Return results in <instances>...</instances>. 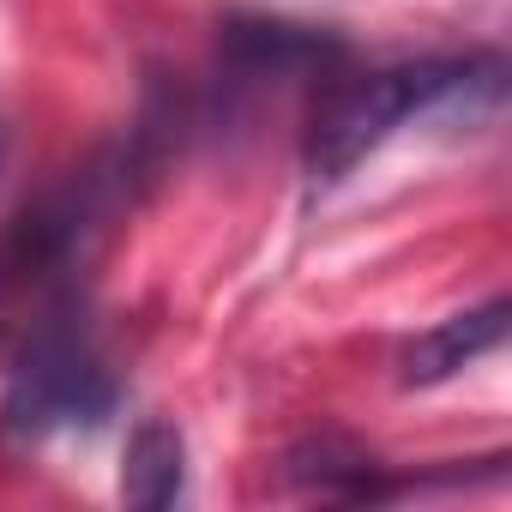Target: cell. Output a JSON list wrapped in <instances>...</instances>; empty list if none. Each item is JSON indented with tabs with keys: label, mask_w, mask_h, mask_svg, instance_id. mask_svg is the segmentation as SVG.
<instances>
[{
	"label": "cell",
	"mask_w": 512,
	"mask_h": 512,
	"mask_svg": "<svg viewBox=\"0 0 512 512\" xmlns=\"http://www.w3.org/2000/svg\"><path fill=\"white\" fill-rule=\"evenodd\" d=\"M500 73L506 67L494 55H470V61H404V67L344 79V85L326 91V103L308 127V169L320 181H344L410 115L440 109V103H464L470 91L500 97Z\"/></svg>",
	"instance_id": "6da1fadb"
},
{
	"label": "cell",
	"mask_w": 512,
	"mask_h": 512,
	"mask_svg": "<svg viewBox=\"0 0 512 512\" xmlns=\"http://www.w3.org/2000/svg\"><path fill=\"white\" fill-rule=\"evenodd\" d=\"M115 410V380L97 362L85 326L61 308L37 326V338L25 344L7 398H0V434L37 446L55 428H97Z\"/></svg>",
	"instance_id": "7a4b0ae2"
},
{
	"label": "cell",
	"mask_w": 512,
	"mask_h": 512,
	"mask_svg": "<svg viewBox=\"0 0 512 512\" xmlns=\"http://www.w3.org/2000/svg\"><path fill=\"white\" fill-rule=\"evenodd\" d=\"M338 61H344V49L332 37L308 31V25H278V19H235V25H223V43H217V73L235 91L290 85V79L326 73Z\"/></svg>",
	"instance_id": "3957f363"
},
{
	"label": "cell",
	"mask_w": 512,
	"mask_h": 512,
	"mask_svg": "<svg viewBox=\"0 0 512 512\" xmlns=\"http://www.w3.org/2000/svg\"><path fill=\"white\" fill-rule=\"evenodd\" d=\"M506 320H512L506 296H494V302H482V308H470V314L440 320L434 332H422V338L404 350V380H410V386H440V380L464 374L470 362H482L488 350L506 344Z\"/></svg>",
	"instance_id": "277c9868"
},
{
	"label": "cell",
	"mask_w": 512,
	"mask_h": 512,
	"mask_svg": "<svg viewBox=\"0 0 512 512\" xmlns=\"http://www.w3.org/2000/svg\"><path fill=\"white\" fill-rule=\"evenodd\" d=\"M181 488H187L181 428L175 422H139L133 440H127V458H121V494H127V506L163 512V506L181 500Z\"/></svg>",
	"instance_id": "5b68a950"
},
{
	"label": "cell",
	"mask_w": 512,
	"mask_h": 512,
	"mask_svg": "<svg viewBox=\"0 0 512 512\" xmlns=\"http://www.w3.org/2000/svg\"><path fill=\"white\" fill-rule=\"evenodd\" d=\"M290 476H296L302 488L344 494V500H368V494H380V482H374V458H368L362 446L338 440V434H320V440L296 446V452H290Z\"/></svg>",
	"instance_id": "8992f818"
},
{
	"label": "cell",
	"mask_w": 512,
	"mask_h": 512,
	"mask_svg": "<svg viewBox=\"0 0 512 512\" xmlns=\"http://www.w3.org/2000/svg\"><path fill=\"white\" fill-rule=\"evenodd\" d=\"M25 290V278H19V266H13V253H7V241H0V308H7L13 296Z\"/></svg>",
	"instance_id": "52a82bcc"
},
{
	"label": "cell",
	"mask_w": 512,
	"mask_h": 512,
	"mask_svg": "<svg viewBox=\"0 0 512 512\" xmlns=\"http://www.w3.org/2000/svg\"><path fill=\"white\" fill-rule=\"evenodd\" d=\"M0 163H7V127H0Z\"/></svg>",
	"instance_id": "ba28073f"
}]
</instances>
